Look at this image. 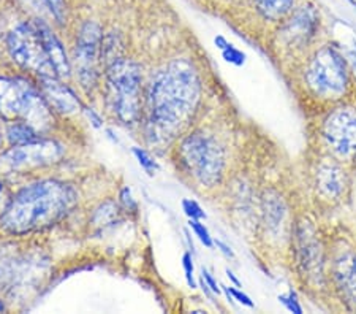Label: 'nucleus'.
I'll use <instances>...</instances> for the list:
<instances>
[{
    "mask_svg": "<svg viewBox=\"0 0 356 314\" xmlns=\"http://www.w3.org/2000/svg\"><path fill=\"white\" fill-rule=\"evenodd\" d=\"M201 84L197 72L186 61H176L159 72L147 93V110L154 127L173 135L192 118L200 102Z\"/></svg>",
    "mask_w": 356,
    "mask_h": 314,
    "instance_id": "obj_1",
    "label": "nucleus"
},
{
    "mask_svg": "<svg viewBox=\"0 0 356 314\" xmlns=\"http://www.w3.org/2000/svg\"><path fill=\"white\" fill-rule=\"evenodd\" d=\"M70 186L59 181H40L19 191L10 200L0 226L10 233L40 230L64 218L74 203Z\"/></svg>",
    "mask_w": 356,
    "mask_h": 314,
    "instance_id": "obj_2",
    "label": "nucleus"
},
{
    "mask_svg": "<svg viewBox=\"0 0 356 314\" xmlns=\"http://www.w3.org/2000/svg\"><path fill=\"white\" fill-rule=\"evenodd\" d=\"M184 167L200 185L214 186L223 173L225 157L219 143L203 134H192L181 143L179 150Z\"/></svg>",
    "mask_w": 356,
    "mask_h": 314,
    "instance_id": "obj_3",
    "label": "nucleus"
},
{
    "mask_svg": "<svg viewBox=\"0 0 356 314\" xmlns=\"http://www.w3.org/2000/svg\"><path fill=\"white\" fill-rule=\"evenodd\" d=\"M108 83L113 89L114 111L120 121L135 123L141 110V68L130 59H118L108 65Z\"/></svg>",
    "mask_w": 356,
    "mask_h": 314,
    "instance_id": "obj_4",
    "label": "nucleus"
},
{
    "mask_svg": "<svg viewBox=\"0 0 356 314\" xmlns=\"http://www.w3.org/2000/svg\"><path fill=\"white\" fill-rule=\"evenodd\" d=\"M10 56L22 68L38 73L42 78H57V73L46 53L37 21L26 22L10 32L7 38Z\"/></svg>",
    "mask_w": 356,
    "mask_h": 314,
    "instance_id": "obj_5",
    "label": "nucleus"
},
{
    "mask_svg": "<svg viewBox=\"0 0 356 314\" xmlns=\"http://www.w3.org/2000/svg\"><path fill=\"white\" fill-rule=\"evenodd\" d=\"M307 84L321 95H339L347 88V67L332 48L320 49L309 62Z\"/></svg>",
    "mask_w": 356,
    "mask_h": 314,
    "instance_id": "obj_6",
    "label": "nucleus"
},
{
    "mask_svg": "<svg viewBox=\"0 0 356 314\" xmlns=\"http://www.w3.org/2000/svg\"><path fill=\"white\" fill-rule=\"evenodd\" d=\"M323 139L337 157L348 159L356 154V110L337 108L323 124Z\"/></svg>",
    "mask_w": 356,
    "mask_h": 314,
    "instance_id": "obj_7",
    "label": "nucleus"
},
{
    "mask_svg": "<svg viewBox=\"0 0 356 314\" xmlns=\"http://www.w3.org/2000/svg\"><path fill=\"white\" fill-rule=\"evenodd\" d=\"M102 29L95 22H88L81 27L76 42V59L81 64V77L89 73V77L94 75V64L100 57L102 48ZM94 81V78H90Z\"/></svg>",
    "mask_w": 356,
    "mask_h": 314,
    "instance_id": "obj_8",
    "label": "nucleus"
},
{
    "mask_svg": "<svg viewBox=\"0 0 356 314\" xmlns=\"http://www.w3.org/2000/svg\"><path fill=\"white\" fill-rule=\"evenodd\" d=\"M60 156V150L53 143L40 141L31 143V145L15 146L13 150L3 154V161L8 162L11 167H21V165H38L44 162H51L53 159Z\"/></svg>",
    "mask_w": 356,
    "mask_h": 314,
    "instance_id": "obj_9",
    "label": "nucleus"
},
{
    "mask_svg": "<svg viewBox=\"0 0 356 314\" xmlns=\"http://www.w3.org/2000/svg\"><path fill=\"white\" fill-rule=\"evenodd\" d=\"M40 36L43 38L46 53H48V57L53 64L54 70L57 73V77H68L70 75V64H68L65 49L62 47V43L59 42L51 29L44 24L42 21H37Z\"/></svg>",
    "mask_w": 356,
    "mask_h": 314,
    "instance_id": "obj_10",
    "label": "nucleus"
},
{
    "mask_svg": "<svg viewBox=\"0 0 356 314\" xmlns=\"http://www.w3.org/2000/svg\"><path fill=\"white\" fill-rule=\"evenodd\" d=\"M44 93L48 95L51 104L60 111H73L79 107V102L67 86L60 84L56 78H42Z\"/></svg>",
    "mask_w": 356,
    "mask_h": 314,
    "instance_id": "obj_11",
    "label": "nucleus"
},
{
    "mask_svg": "<svg viewBox=\"0 0 356 314\" xmlns=\"http://www.w3.org/2000/svg\"><path fill=\"white\" fill-rule=\"evenodd\" d=\"M336 279L356 306V257L346 256L336 264Z\"/></svg>",
    "mask_w": 356,
    "mask_h": 314,
    "instance_id": "obj_12",
    "label": "nucleus"
},
{
    "mask_svg": "<svg viewBox=\"0 0 356 314\" xmlns=\"http://www.w3.org/2000/svg\"><path fill=\"white\" fill-rule=\"evenodd\" d=\"M317 185L321 194L328 197H337L343 189L342 170L336 165H321L317 173Z\"/></svg>",
    "mask_w": 356,
    "mask_h": 314,
    "instance_id": "obj_13",
    "label": "nucleus"
},
{
    "mask_svg": "<svg viewBox=\"0 0 356 314\" xmlns=\"http://www.w3.org/2000/svg\"><path fill=\"white\" fill-rule=\"evenodd\" d=\"M295 0H255L257 8L268 19H279L293 7Z\"/></svg>",
    "mask_w": 356,
    "mask_h": 314,
    "instance_id": "obj_14",
    "label": "nucleus"
},
{
    "mask_svg": "<svg viewBox=\"0 0 356 314\" xmlns=\"http://www.w3.org/2000/svg\"><path fill=\"white\" fill-rule=\"evenodd\" d=\"M8 140L13 146L31 145V143L40 141L35 130L31 124H13L8 129Z\"/></svg>",
    "mask_w": 356,
    "mask_h": 314,
    "instance_id": "obj_15",
    "label": "nucleus"
},
{
    "mask_svg": "<svg viewBox=\"0 0 356 314\" xmlns=\"http://www.w3.org/2000/svg\"><path fill=\"white\" fill-rule=\"evenodd\" d=\"M134 154H135V157L138 159V164H140L149 175H154V171L159 168L157 162L154 161V159L149 156V154L145 150H141V148H134Z\"/></svg>",
    "mask_w": 356,
    "mask_h": 314,
    "instance_id": "obj_16",
    "label": "nucleus"
},
{
    "mask_svg": "<svg viewBox=\"0 0 356 314\" xmlns=\"http://www.w3.org/2000/svg\"><path fill=\"white\" fill-rule=\"evenodd\" d=\"M192 227V230L195 232V235H197L200 238V242L204 244L206 248H212V238L209 235V230L206 228L203 224H201L200 221L197 219H191V222H188Z\"/></svg>",
    "mask_w": 356,
    "mask_h": 314,
    "instance_id": "obj_17",
    "label": "nucleus"
},
{
    "mask_svg": "<svg viewBox=\"0 0 356 314\" xmlns=\"http://www.w3.org/2000/svg\"><path fill=\"white\" fill-rule=\"evenodd\" d=\"M182 210H184V213L188 216V219L201 221V219L206 218L204 211L201 210L200 205L197 202H193V200H184V202H182Z\"/></svg>",
    "mask_w": 356,
    "mask_h": 314,
    "instance_id": "obj_18",
    "label": "nucleus"
},
{
    "mask_svg": "<svg viewBox=\"0 0 356 314\" xmlns=\"http://www.w3.org/2000/svg\"><path fill=\"white\" fill-rule=\"evenodd\" d=\"M222 54L225 57V61L229 62V64H234V65H243L245 62V54L241 53L239 49H236L233 47V45H227V48L222 49Z\"/></svg>",
    "mask_w": 356,
    "mask_h": 314,
    "instance_id": "obj_19",
    "label": "nucleus"
},
{
    "mask_svg": "<svg viewBox=\"0 0 356 314\" xmlns=\"http://www.w3.org/2000/svg\"><path fill=\"white\" fill-rule=\"evenodd\" d=\"M182 265H184V272H186L187 284L191 285L192 289H195L197 288V283H195V278H193V262H192L191 254H184Z\"/></svg>",
    "mask_w": 356,
    "mask_h": 314,
    "instance_id": "obj_20",
    "label": "nucleus"
},
{
    "mask_svg": "<svg viewBox=\"0 0 356 314\" xmlns=\"http://www.w3.org/2000/svg\"><path fill=\"white\" fill-rule=\"evenodd\" d=\"M225 292L232 295L233 299H236L241 305L249 306V308H254V301L250 300V297H249V295H245V294H243V292H239L238 289H234V288H228V289H225Z\"/></svg>",
    "mask_w": 356,
    "mask_h": 314,
    "instance_id": "obj_21",
    "label": "nucleus"
},
{
    "mask_svg": "<svg viewBox=\"0 0 356 314\" xmlns=\"http://www.w3.org/2000/svg\"><path fill=\"white\" fill-rule=\"evenodd\" d=\"M120 200H122V203L125 205V208H127L129 211L138 210V205L134 200V197H131V192L129 187H125V189H122V192H120Z\"/></svg>",
    "mask_w": 356,
    "mask_h": 314,
    "instance_id": "obj_22",
    "label": "nucleus"
},
{
    "mask_svg": "<svg viewBox=\"0 0 356 314\" xmlns=\"http://www.w3.org/2000/svg\"><path fill=\"white\" fill-rule=\"evenodd\" d=\"M280 300H282V304H285L286 305V308H289L290 311H293V313H298V314H301L302 313V308L298 305V301H296V297L293 295V292L289 295V297H285V295H282V297H279Z\"/></svg>",
    "mask_w": 356,
    "mask_h": 314,
    "instance_id": "obj_23",
    "label": "nucleus"
},
{
    "mask_svg": "<svg viewBox=\"0 0 356 314\" xmlns=\"http://www.w3.org/2000/svg\"><path fill=\"white\" fill-rule=\"evenodd\" d=\"M46 3L49 5L51 11H53L57 18H60L62 11H64V0H46Z\"/></svg>",
    "mask_w": 356,
    "mask_h": 314,
    "instance_id": "obj_24",
    "label": "nucleus"
},
{
    "mask_svg": "<svg viewBox=\"0 0 356 314\" xmlns=\"http://www.w3.org/2000/svg\"><path fill=\"white\" fill-rule=\"evenodd\" d=\"M201 275H203V278H204V281H206V284H208V288L212 290V292H216V294H220V289L217 288V283H216V279L212 278L209 273H208V270H201Z\"/></svg>",
    "mask_w": 356,
    "mask_h": 314,
    "instance_id": "obj_25",
    "label": "nucleus"
},
{
    "mask_svg": "<svg viewBox=\"0 0 356 314\" xmlns=\"http://www.w3.org/2000/svg\"><path fill=\"white\" fill-rule=\"evenodd\" d=\"M8 203H10V200L7 198V194H5V187H3V185H0V218L3 216L5 210H7V207H8Z\"/></svg>",
    "mask_w": 356,
    "mask_h": 314,
    "instance_id": "obj_26",
    "label": "nucleus"
},
{
    "mask_svg": "<svg viewBox=\"0 0 356 314\" xmlns=\"http://www.w3.org/2000/svg\"><path fill=\"white\" fill-rule=\"evenodd\" d=\"M214 243L217 244V246H219V248L222 249V253H223V254H227V256H229V257H233V256H234V254H233V251H232V249H229V248L227 246V244H225V243H222V242H220V240H216V242H214Z\"/></svg>",
    "mask_w": 356,
    "mask_h": 314,
    "instance_id": "obj_27",
    "label": "nucleus"
},
{
    "mask_svg": "<svg viewBox=\"0 0 356 314\" xmlns=\"http://www.w3.org/2000/svg\"><path fill=\"white\" fill-rule=\"evenodd\" d=\"M88 114H89V118H92V121H94V125H95V127H100V125H102V124H100V123H102V121H100V118L97 116V114H95L94 111H92V110H90V111H88Z\"/></svg>",
    "mask_w": 356,
    "mask_h": 314,
    "instance_id": "obj_28",
    "label": "nucleus"
},
{
    "mask_svg": "<svg viewBox=\"0 0 356 314\" xmlns=\"http://www.w3.org/2000/svg\"><path fill=\"white\" fill-rule=\"evenodd\" d=\"M216 45H217V47H219L220 49H223V48H227V45H228V42H227V40L225 38H223V37H216Z\"/></svg>",
    "mask_w": 356,
    "mask_h": 314,
    "instance_id": "obj_29",
    "label": "nucleus"
},
{
    "mask_svg": "<svg viewBox=\"0 0 356 314\" xmlns=\"http://www.w3.org/2000/svg\"><path fill=\"white\" fill-rule=\"evenodd\" d=\"M227 275H228V278H229V279H232V281H233L234 284H236V285H239V281H238V279H236V276H234L232 272H229V270H227Z\"/></svg>",
    "mask_w": 356,
    "mask_h": 314,
    "instance_id": "obj_30",
    "label": "nucleus"
}]
</instances>
